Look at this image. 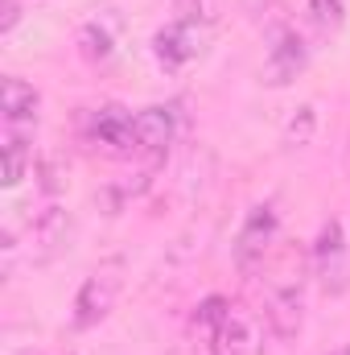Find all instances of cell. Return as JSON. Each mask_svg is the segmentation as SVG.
<instances>
[{
  "instance_id": "obj_1",
  "label": "cell",
  "mask_w": 350,
  "mask_h": 355,
  "mask_svg": "<svg viewBox=\"0 0 350 355\" xmlns=\"http://www.w3.org/2000/svg\"><path fill=\"white\" fill-rule=\"evenodd\" d=\"M305 281H309V268L305 261H293L284 265L280 281L272 285L268 293V306H264V327H260V355H293L297 339H301V327H305Z\"/></svg>"
},
{
  "instance_id": "obj_2",
  "label": "cell",
  "mask_w": 350,
  "mask_h": 355,
  "mask_svg": "<svg viewBox=\"0 0 350 355\" xmlns=\"http://www.w3.org/2000/svg\"><path fill=\"white\" fill-rule=\"evenodd\" d=\"M83 141L107 157H136V116L128 107L103 103L83 116Z\"/></svg>"
},
{
  "instance_id": "obj_3",
  "label": "cell",
  "mask_w": 350,
  "mask_h": 355,
  "mask_svg": "<svg viewBox=\"0 0 350 355\" xmlns=\"http://www.w3.org/2000/svg\"><path fill=\"white\" fill-rule=\"evenodd\" d=\"M313 277L326 285V293H342L350 285V252H347V232L338 219L322 223L317 244H313Z\"/></svg>"
},
{
  "instance_id": "obj_4",
  "label": "cell",
  "mask_w": 350,
  "mask_h": 355,
  "mask_svg": "<svg viewBox=\"0 0 350 355\" xmlns=\"http://www.w3.org/2000/svg\"><path fill=\"white\" fill-rule=\"evenodd\" d=\"M276 232H280L276 207H272V202L252 207L248 219H243V227H239V236H235V265L243 268V272L260 268L264 257H268V248L276 244Z\"/></svg>"
},
{
  "instance_id": "obj_5",
  "label": "cell",
  "mask_w": 350,
  "mask_h": 355,
  "mask_svg": "<svg viewBox=\"0 0 350 355\" xmlns=\"http://www.w3.org/2000/svg\"><path fill=\"white\" fill-rule=\"evenodd\" d=\"M75 244V219L66 207H46L33 227H29V261L33 265H50L58 261L62 252H71Z\"/></svg>"
},
{
  "instance_id": "obj_6",
  "label": "cell",
  "mask_w": 350,
  "mask_h": 355,
  "mask_svg": "<svg viewBox=\"0 0 350 355\" xmlns=\"http://www.w3.org/2000/svg\"><path fill=\"white\" fill-rule=\"evenodd\" d=\"M309 67V46L297 29H280L276 42L264 54V83L268 87H288L301 71Z\"/></svg>"
},
{
  "instance_id": "obj_7",
  "label": "cell",
  "mask_w": 350,
  "mask_h": 355,
  "mask_svg": "<svg viewBox=\"0 0 350 355\" xmlns=\"http://www.w3.org/2000/svg\"><path fill=\"white\" fill-rule=\"evenodd\" d=\"M202 50V33H198V17L181 12L177 21H169L157 37H153V54L165 71H181L185 62H194Z\"/></svg>"
},
{
  "instance_id": "obj_8",
  "label": "cell",
  "mask_w": 350,
  "mask_h": 355,
  "mask_svg": "<svg viewBox=\"0 0 350 355\" xmlns=\"http://www.w3.org/2000/svg\"><path fill=\"white\" fill-rule=\"evenodd\" d=\"M116 293H120V277H116V272H107V268H103V272H91L87 281L79 285V293H75V314H71L75 331L99 327V322L111 314Z\"/></svg>"
},
{
  "instance_id": "obj_9",
  "label": "cell",
  "mask_w": 350,
  "mask_h": 355,
  "mask_svg": "<svg viewBox=\"0 0 350 355\" xmlns=\"http://www.w3.org/2000/svg\"><path fill=\"white\" fill-rule=\"evenodd\" d=\"M177 137V112L157 103V107H145L136 112V157H149L153 166L169 153Z\"/></svg>"
},
{
  "instance_id": "obj_10",
  "label": "cell",
  "mask_w": 350,
  "mask_h": 355,
  "mask_svg": "<svg viewBox=\"0 0 350 355\" xmlns=\"http://www.w3.org/2000/svg\"><path fill=\"white\" fill-rule=\"evenodd\" d=\"M37 107H42V91L17 75H8L0 83V112H4V124L8 128H25V124H37Z\"/></svg>"
},
{
  "instance_id": "obj_11",
  "label": "cell",
  "mask_w": 350,
  "mask_h": 355,
  "mask_svg": "<svg viewBox=\"0 0 350 355\" xmlns=\"http://www.w3.org/2000/svg\"><path fill=\"white\" fill-rule=\"evenodd\" d=\"M256 339H252V327H248V318L243 314H227V322L214 331V339L206 343L210 347V355H248V347H252Z\"/></svg>"
},
{
  "instance_id": "obj_12",
  "label": "cell",
  "mask_w": 350,
  "mask_h": 355,
  "mask_svg": "<svg viewBox=\"0 0 350 355\" xmlns=\"http://www.w3.org/2000/svg\"><path fill=\"white\" fill-rule=\"evenodd\" d=\"M29 162H33V149H29L25 132H21V128H8V141H4V186H8V190L21 186Z\"/></svg>"
},
{
  "instance_id": "obj_13",
  "label": "cell",
  "mask_w": 350,
  "mask_h": 355,
  "mask_svg": "<svg viewBox=\"0 0 350 355\" xmlns=\"http://www.w3.org/2000/svg\"><path fill=\"white\" fill-rule=\"evenodd\" d=\"M79 50H83V58H87V62H107L116 46H111V33H107L99 21H91V25L79 29Z\"/></svg>"
},
{
  "instance_id": "obj_14",
  "label": "cell",
  "mask_w": 350,
  "mask_h": 355,
  "mask_svg": "<svg viewBox=\"0 0 350 355\" xmlns=\"http://www.w3.org/2000/svg\"><path fill=\"white\" fill-rule=\"evenodd\" d=\"M305 17L326 37V33H334L342 25V0H305Z\"/></svg>"
},
{
  "instance_id": "obj_15",
  "label": "cell",
  "mask_w": 350,
  "mask_h": 355,
  "mask_svg": "<svg viewBox=\"0 0 350 355\" xmlns=\"http://www.w3.org/2000/svg\"><path fill=\"white\" fill-rule=\"evenodd\" d=\"M313 124H317V116H313V107L305 103V107L288 120V128H284V145H305V141L313 137Z\"/></svg>"
},
{
  "instance_id": "obj_16",
  "label": "cell",
  "mask_w": 350,
  "mask_h": 355,
  "mask_svg": "<svg viewBox=\"0 0 350 355\" xmlns=\"http://www.w3.org/2000/svg\"><path fill=\"white\" fill-rule=\"evenodd\" d=\"M21 21V0H0V37H8Z\"/></svg>"
},
{
  "instance_id": "obj_17",
  "label": "cell",
  "mask_w": 350,
  "mask_h": 355,
  "mask_svg": "<svg viewBox=\"0 0 350 355\" xmlns=\"http://www.w3.org/2000/svg\"><path fill=\"white\" fill-rule=\"evenodd\" d=\"M330 355H350V339H347V343H342V347H334V352H330Z\"/></svg>"
},
{
  "instance_id": "obj_18",
  "label": "cell",
  "mask_w": 350,
  "mask_h": 355,
  "mask_svg": "<svg viewBox=\"0 0 350 355\" xmlns=\"http://www.w3.org/2000/svg\"><path fill=\"white\" fill-rule=\"evenodd\" d=\"M29 355H33V352H29Z\"/></svg>"
}]
</instances>
